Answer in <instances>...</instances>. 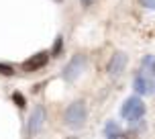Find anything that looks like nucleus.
Wrapping results in <instances>:
<instances>
[{
  "label": "nucleus",
  "mask_w": 155,
  "mask_h": 139,
  "mask_svg": "<svg viewBox=\"0 0 155 139\" xmlns=\"http://www.w3.org/2000/svg\"><path fill=\"white\" fill-rule=\"evenodd\" d=\"M55 2H61V0H55Z\"/></svg>",
  "instance_id": "nucleus-17"
},
{
  "label": "nucleus",
  "mask_w": 155,
  "mask_h": 139,
  "mask_svg": "<svg viewBox=\"0 0 155 139\" xmlns=\"http://www.w3.org/2000/svg\"><path fill=\"white\" fill-rule=\"evenodd\" d=\"M0 74H2V76H12V74H15V68L8 66V63H0Z\"/></svg>",
  "instance_id": "nucleus-12"
},
{
  "label": "nucleus",
  "mask_w": 155,
  "mask_h": 139,
  "mask_svg": "<svg viewBox=\"0 0 155 139\" xmlns=\"http://www.w3.org/2000/svg\"><path fill=\"white\" fill-rule=\"evenodd\" d=\"M106 139H120V135H114V137H106Z\"/></svg>",
  "instance_id": "nucleus-15"
},
{
  "label": "nucleus",
  "mask_w": 155,
  "mask_h": 139,
  "mask_svg": "<svg viewBox=\"0 0 155 139\" xmlns=\"http://www.w3.org/2000/svg\"><path fill=\"white\" fill-rule=\"evenodd\" d=\"M68 139H76V137H68Z\"/></svg>",
  "instance_id": "nucleus-16"
},
{
  "label": "nucleus",
  "mask_w": 155,
  "mask_h": 139,
  "mask_svg": "<svg viewBox=\"0 0 155 139\" xmlns=\"http://www.w3.org/2000/svg\"><path fill=\"white\" fill-rule=\"evenodd\" d=\"M84 66H86V57L84 55H76L65 68H63V80L65 82H74L76 78H80V74L84 72Z\"/></svg>",
  "instance_id": "nucleus-3"
},
{
  "label": "nucleus",
  "mask_w": 155,
  "mask_h": 139,
  "mask_svg": "<svg viewBox=\"0 0 155 139\" xmlns=\"http://www.w3.org/2000/svg\"><path fill=\"white\" fill-rule=\"evenodd\" d=\"M86 119H88V108H86V102L84 100H76L71 102L68 110H65V125L70 129H80L84 127Z\"/></svg>",
  "instance_id": "nucleus-1"
},
{
  "label": "nucleus",
  "mask_w": 155,
  "mask_h": 139,
  "mask_svg": "<svg viewBox=\"0 0 155 139\" xmlns=\"http://www.w3.org/2000/svg\"><path fill=\"white\" fill-rule=\"evenodd\" d=\"M120 115H123L124 119H129V121H137V119H141V117L145 115V104L141 102V98L131 96V98L123 104Z\"/></svg>",
  "instance_id": "nucleus-2"
},
{
  "label": "nucleus",
  "mask_w": 155,
  "mask_h": 139,
  "mask_svg": "<svg viewBox=\"0 0 155 139\" xmlns=\"http://www.w3.org/2000/svg\"><path fill=\"white\" fill-rule=\"evenodd\" d=\"M124 66H127V53H124V51H116V53L110 57L106 72H108L110 78H118L124 72Z\"/></svg>",
  "instance_id": "nucleus-5"
},
{
  "label": "nucleus",
  "mask_w": 155,
  "mask_h": 139,
  "mask_svg": "<svg viewBox=\"0 0 155 139\" xmlns=\"http://www.w3.org/2000/svg\"><path fill=\"white\" fill-rule=\"evenodd\" d=\"M141 66H143V72H141V74L147 76L149 80H155V57L153 55H145Z\"/></svg>",
  "instance_id": "nucleus-8"
},
{
  "label": "nucleus",
  "mask_w": 155,
  "mask_h": 139,
  "mask_svg": "<svg viewBox=\"0 0 155 139\" xmlns=\"http://www.w3.org/2000/svg\"><path fill=\"white\" fill-rule=\"evenodd\" d=\"M49 57H51V53H47V51H39V53L33 55L31 59H27V62L23 63V70H25V72H37V70H41V68H45V66H47Z\"/></svg>",
  "instance_id": "nucleus-6"
},
{
  "label": "nucleus",
  "mask_w": 155,
  "mask_h": 139,
  "mask_svg": "<svg viewBox=\"0 0 155 139\" xmlns=\"http://www.w3.org/2000/svg\"><path fill=\"white\" fill-rule=\"evenodd\" d=\"M106 137H114V135H120V129H118V125L114 123V121H110L108 125H106Z\"/></svg>",
  "instance_id": "nucleus-9"
},
{
  "label": "nucleus",
  "mask_w": 155,
  "mask_h": 139,
  "mask_svg": "<svg viewBox=\"0 0 155 139\" xmlns=\"http://www.w3.org/2000/svg\"><path fill=\"white\" fill-rule=\"evenodd\" d=\"M80 2H82V6H84V8H88V6H92V4H94V0H80Z\"/></svg>",
  "instance_id": "nucleus-14"
},
{
  "label": "nucleus",
  "mask_w": 155,
  "mask_h": 139,
  "mask_svg": "<svg viewBox=\"0 0 155 139\" xmlns=\"http://www.w3.org/2000/svg\"><path fill=\"white\" fill-rule=\"evenodd\" d=\"M12 100L16 102V107H18V108H25V107H27V100H25V96L21 92H15V94H12Z\"/></svg>",
  "instance_id": "nucleus-11"
},
{
  "label": "nucleus",
  "mask_w": 155,
  "mask_h": 139,
  "mask_svg": "<svg viewBox=\"0 0 155 139\" xmlns=\"http://www.w3.org/2000/svg\"><path fill=\"white\" fill-rule=\"evenodd\" d=\"M43 123H45V108L35 107L33 113H31V117H29V123H27V133H29V137H35V135L43 129Z\"/></svg>",
  "instance_id": "nucleus-4"
},
{
  "label": "nucleus",
  "mask_w": 155,
  "mask_h": 139,
  "mask_svg": "<svg viewBox=\"0 0 155 139\" xmlns=\"http://www.w3.org/2000/svg\"><path fill=\"white\" fill-rule=\"evenodd\" d=\"M133 88L137 90V94L145 96V94H151L153 82H151L147 76H143V74H137V76H135V82H133Z\"/></svg>",
  "instance_id": "nucleus-7"
},
{
  "label": "nucleus",
  "mask_w": 155,
  "mask_h": 139,
  "mask_svg": "<svg viewBox=\"0 0 155 139\" xmlns=\"http://www.w3.org/2000/svg\"><path fill=\"white\" fill-rule=\"evenodd\" d=\"M141 4L147 6V8H151V10H155V0H141Z\"/></svg>",
  "instance_id": "nucleus-13"
},
{
  "label": "nucleus",
  "mask_w": 155,
  "mask_h": 139,
  "mask_svg": "<svg viewBox=\"0 0 155 139\" xmlns=\"http://www.w3.org/2000/svg\"><path fill=\"white\" fill-rule=\"evenodd\" d=\"M61 49H63V37L59 35V37L55 39V43H53V49H51V57H57V55L61 53Z\"/></svg>",
  "instance_id": "nucleus-10"
}]
</instances>
